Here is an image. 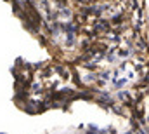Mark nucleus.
Masks as SVG:
<instances>
[{"label": "nucleus", "instance_id": "1", "mask_svg": "<svg viewBox=\"0 0 149 134\" xmlns=\"http://www.w3.org/2000/svg\"><path fill=\"white\" fill-rule=\"evenodd\" d=\"M97 30H99V32H108V30H109V26H108V23L99 21V23H97Z\"/></svg>", "mask_w": 149, "mask_h": 134}]
</instances>
